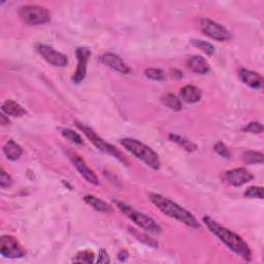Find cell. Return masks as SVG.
<instances>
[{"mask_svg":"<svg viewBox=\"0 0 264 264\" xmlns=\"http://www.w3.org/2000/svg\"><path fill=\"white\" fill-rule=\"evenodd\" d=\"M149 198L151 200V203L167 217L178 220L181 223L189 226L191 228L194 229L200 228L198 221L192 213L189 211L184 209L183 207H181L180 205H178L177 203H174V201H172L171 199L157 193H150Z\"/></svg>","mask_w":264,"mask_h":264,"instance_id":"cell-2","label":"cell"},{"mask_svg":"<svg viewBox=\"0 0 264 264\" xmlns=\"http://www.w3.org/2000/svg\"><path fill=\"white\" fill-rule=\"evenodd\" d=\"M200 29L207 36L218 42H227L231 39L230 32L223 25L208 18L200 20Z\"/></svg>","mask_w":264,"mask_h":264,"instance_id":"cell-7","label":"cell"},{"mask_svg":"<svg viewBox=\"0 0 264 264\" xmlns=\"http://www.w3.org/2000/svg\"><path fill=\"white\" fill-rule=\"evenodd\" d=\"M60 132L62 135L66 138V140H68L69 142H71L73 144L83 145V143H84L82 136L70 128H60Z\"/></svg>","mask_w":264,"mask_h":264,"instance_id":"cell-23","label":"cell"},{"mask_svg":"<svg viewBox=\"0 0 264 264\" xmlns=\"http://www.w3.org/2000/svg\"><path fill=\"white\" fill-rule=\"evenodd\" d=\"M263 159V153L256 151H248L243 154V161L246 164H262Z\"/></svg>","mask_w":264,"mask_h":264,"instance_id":"cell-21","label":"cell"},{"mask_svg":"<svg viewBox=\"0 0 264 264\" xmlns=\"http://www.w3.org/2000/svg\"><path fill=\"white\" fill-rule=\"evenodd\" d=\"M180 95L183 102L187 104H196L201 99L203 93H201V90L199 88L192 85H187L182 88L180 91Z\"/></svg>","mask_w":264,"mask_h":264,"instance_id":"cell-16","label":"cell"},{"mask_svg":"<svg viewBox=\"0 0 264 264\" xmlns=\"http://www.w3.org/2000/svg\"><path fill=\"white\" fill-rule=\"evenodd\" d=\"M131 233L134 234V236L136 238H138V241L140 242H143L144 244L150 246V247H152V248H156L158 247V243H156L153 238H151L150 236H148L147 234H144V233H141L140 231H137L135 229H131Z\"/></svg>","mask_w":264,"mask_h":264,"instance_id":"cell-27","label":"cell"},{"mask_svg":"<svg viewBox=\"0 0 264 264\" xmlns=\"http://www.w3.org/2000/svg\"><path fill=\"white\" fill-rule=\"evenodd\" d=\"M161 100H162V104L164 105L165 106H167L171 110L180 111L183 108L181 99L178 96H175L174 94H171V93L165 94L164 96L162 97Z\"/></svg>","mask_w":264,"mask_h":264,"instance_id":"cell-20","label":"cell"},{"mask_svg":"<svg viewBox=\"0 0 264 264\" xmlns=\"http://www.w3.org/2000/svg\"><path fill=\"white\" fill-rule=\"evenodd\" d=\"M145 75L153 81H163L165 79V72L158 68H147L145 69Z\"/></svg>","mask_w":264,"mask_h":264,"instance_id":"cell-25","label":"cell"},{"mask_svg":"<svg viewBox=\"0 0 264 264\" xmlns=\"http://www.w3.org/2000/svg\"><path fill=\"white\" fill-rule=\"evenodd\" d=\"M67 155H68L69 160L73 164V166L77 168V170L80 172V174L88 183L93 184V185L99 184L98 178H97V175L95 174V172L91 168H89V166L87 165V163L85 162V160L80 155H78L77 153H74V152H71V151L67 152Z\"/></svg>","mask_w":264,"mask_h":264,"instance_id":"cell-11","label":"cell"},{"mask_svg":"<svg viewBox=\"0 0 264 264\" xmlns=\"http://www.w3.org/2000/svg\"><path fill=\"white\" fill-rule=\"evenodd\" d=\"M75 125H77V127L88 137V140H89L99 151H102V152H104L106 154H108L112 157L117 158L120 162H122L123 164H125V165L129 164L128 160L125 158V156L120 152L119 150H117L112 145L106 143L104 138L100 137L92 128L88 127V126H86V125L79 123V122L75 123Z\"/></svg>","mask_w":264,"mask_h":264,"instance_id":"cell-5","label":"cell"},{"mask_svg":"<svg viewBox=\"0 0 264 264\" xmlns=\"http://www.w3.org/2000/svg\"><path fill=\"white\" fill-rule=\"evenodd\" d=\"M245 196L248 198L263 199V187L251 186L245 191Z\"/></svg>","mask_w":264,"mask_h":264,"instance_id":"cell-28","label":"cell"},{"mask_svg":"<svg viewBox=\"0 0 264 264\" xmlns=\"http://www.w3.org/2000/svg\"><path fill=\"white\" fill-rule=\"evenodd\" d=\"M100 60H102L103 63L111 68L114 69L120 73H129L130 72V68L129 66L126 64V62H125L120 56L116 55V54H112V53H106L102 56V58H100Z\"/></svg>","mask_w":264,"mask_h":264,"instance_id":"cell-13","label":"cell"},{"mask_svg":"<svg viewBox=\"0 0 264 264\" xmlns=\"http://www.w3.org/2000/svg\"><path fill=\"white\" fill-rule=\"evenodd\" d=\"M1 109L5 115L15 117V118L23 117L25 114H26V110H25V108L20 104L14 102V100H11V99L5 100V102L2 104Z\"/></svg>","mask_w":264,"mask_h":264,"instance_id":"cell-17","label":"cell"},{"mask_svg":"<svg viewBox=\"0 0 264 264\" xmlns=\"http://www.w3.org/2000/svg\"><path fill=\"white\" fill-rule=\"evenodd\" d=\"M97 262H98V263H108V262H109L108 255H107V253L106 252L105 250H100V251H99Z\"/></svg>","mask_w":264,"mask_h":264,"instance_id":"cell-32","label":"cell"},{"mask_svg":"<svg viewBox=\"0 0 264 264\" xmlns=\"http://www.w3.org/2000/svg\"><path fill=\"white\" fill-rule=\"evenodd\" d=\"M94 258H95V255L92 251L85 250V251H81V252H79L77 255H75V257L73 258V261L80 262V263H93Z\"/></svg>","mask_w":264,"mask_h":264,"instance_id":"cell-24","label":"cell"},{"mask_svg":"<svg viewBox=\"0 0 264 264\" xmlns=\"http://www.w3.org/2000/svg\"><path fill=\"white\" fill-rule=\"evenodd\" d=\"M18 15L20 19L27 25H44L51 22V12L44 6L40 5H24L21 6Z\"/></svg>","mask_w":264,"mask_h":264,"instance_id":"cell-6","label":"cell"},{"mask_svg":"<svg viewBox=\"0 0 264 264\" xmlns=\"http://www.w3.org/2000/svg\"><path fill=\"white\" fill-rule=\"evenodd\" d=\"M238 73H240V79L247 86L253 88V89H261L262 88L263 79L259 73L247 68H241Z\"/></svg>","mask_w":264,"mask_h":264,"instance_id":"cell-14","label":"cell"},{"mask_svg":"<svg viewBox=\"0 0 264 264\" xmlns=\"http://www.w3.org/2000/svg\"><path fill=\"white\" fill-rule=\"evenodd\" d=\"M253 179H254V175L245 167L234 168L228 171H225L222 175V181L224 183L234 186V187L243 186L251 182Z\"/></svg>","mask_w":264,"mask_h":264,"instance_id":"cell-9","label":"cell"},{"mask_svg":"<svg viewBox=\"0 0 264 264\" xmlns=\"http://www.w3.org/2000/svg\"><path fill=\"white\" fill-rule=\"evenodd\" d=\"M115 203L117 204L119 210L122 212H124L126 217L129 218L134 224H136L138 227H141L142 229L154 234H159L161 232V227L156 223V221L151 217L147 216L146 213L134 210L131 206L124 203V201L117 200Z\"/></svg>","mask_w":264,"mask_h":264,"instance_id":"cell-4","label":"cell"},{"mask_svg":"<svg viewBox=\"0 0 264 264\" xmlns=\"http://www.w3.org/2000/svg\"><path fill=\"white\" fill-rule=\"evenodd\" d=\"M169 138L174 142L177 143L178 145H180L181 147H183L186 151H188V152H194V151H196L197 147L195 144H193L191 141L187 140V138L181 136V135H178V134H169Z\"/></svg>","mask_w":264,"mask_h":264,"instance_id":"cell-22","label":"cell"},{"mask_svg":"<svg viewBox=\"0 0 264 264\" xmlns=\"http://www.w3.org/2000/svg\"><path fill=\"white\" fill-rule=\"evenodd\" d=\"M213 150L216 151V153L219 154L221 157H224V158H229L231 156V153L230 151L228 150V148L226 147V145L222 142H218L215 147H213Z\"/></svg>","mask_w":264,"mask_h":264,"instance_id":"cell-30","label":"cell"},{"mask_svg":"<svg viewBox=\"0 0 264 264\" xmlns=\"http://www.w3.org/2000/svg\"><path fill=\"white\" fill-rule=\"evenodd\" d=\"M37 52L48 62L57 67H64L67 64V57L61 52H58L54 48L47 45H39L37 46Z\"/></svg>","mask_w":264,"mask_h":264,"instance_id":"cell-10","label":"cell"},{"mask_svg":"<svg viewBox=\"0 0 264 264\" xmlns=\"http://www.w3.org/2000/svg\"><path fill=\"white\" fill-rule=\"evenodd\" d=\"M3 153L8 160H19L23 154L22 147L14 141H8L3 147Z\"/></svg>","mask_w":264,"mask_h":264,"instance_id":"cell-19","label":"cell"},{"mask_svg":"<svg viewBox=\"0 0 264 264\" xmlns=\"http://www.w3.org/2000/svg\"><path fill=\"white\" fill-rule=\"evenodd\" d=\"M75 56H77L78 59V67L77 70L74 71L71 80L74 84H80L86 78L87 64L91 56V52L87 48H79L75 51Z\"/></svg>","mask_w":264,"mask_h":264,"instance_id":"cell-12","label":"cell"},{"mask_svg":"<svg viewBox=\"0 0 264 264\" xmlns=\"http://www.w3.org/2000/svg\"><path fill=\"white\" fill-rule=\"evenodd\" d=\"M84 200L88 206H90L91 208H93L94 210H96L98 211H102V212H111L112 211L111 207L107 203H106L105 200L100 199L94 195H86L84 197Z\"/></svg>","mask_w":264,"mask_h":264,"instance_id":"cell-18","label":"cell"},{"mask_svg":"<svg viewBox=\"0 0 264 264\" xmlns=\"http://www.w3.org/2000/svg\"><path fill=\"white\" fill-rule=\"evenodd\" d=\"M244 132H249V133H253V134H260L263 132V126L262 124L259 122H251L247 124L246 126L242 128Z\"/></svg>","mask_w":264,"mask_h":264,"instance_id":"cell-29","label":"cell"},{"mask_svg":"<svg viewBox=\"0 0 264 264\" xmlns=\"http://www.w3.org/2000/svg\"><path fill=\"white\" fill-rule=\"evenodd\" d=\"M0 254L5 258L18 259L26 255V251L21 246L16 237L3 235L0 238Z\"/></svg>","mask_w":264,"mask_h":264,"instance_id":"cell-8","label":"cell"},{"mask_svg":"<svg viewBox=\"0 0 264 264\" xmlns=\"http://www.w3.org/2000/svg\"><path fill=\"white\" fill-rule=\"evenodd\" d=\"M187 66L191 71L197 74H206L210 71L208 61L201 56H192L187 60Z\"/></svg>","mask_w":264,"mask_h":264,"instance_id":"cell-15","label":"cell"},{"mask_svg":"<svg viewBox=\"0 0 264 264\" xmlns=\"http://www.w3.org/2000/svg\"><path fill=\"white\" fill-rule=\"evenodd\" d=\"M128 256H129L128 252H127V251H125V250H122L121 252L118 254V258H119L120 261H125L128 258Z\"/></svg>","mask_w":264,"mask_h":264,"instance_id":"cell-33","label":"cell"},{"mask_svg":"<svg viewBox=\"0 0 264 264\" xmlns=\"http://www.w3.org/2000/svg\"><path fill=\"white\" fill-rule=\"evenodd\" d=\"M1 124L3 125V126H5V125H8L9 124V120H8V118L5 117L4 114H1Z\"/></svg>","mask_w":264,"mask_h":264,"instance_id":"cell-34","label":"cell"},{"mask_svg":"<svg viewBox=\"0 0 264 264\" xmlns=\"http://www.w3.org/2000/svg\"><path fill=\"white\" fill-rule=\"evenodd\" d=\"M120 144L137 159L145 162L149 167L155 170L161 167L159 155L144 143L135 140V138H123V140H120Z\"/></svg>","mask_w":264,"mask_h":264,"instance_id":"cell-3","label":"cell"},{"mask_svg":"<svg viewBox=\"0 0 264 264\" xmlns=\"http://www.w3.org/2000/svg\"><path fill=\"white\" fill-rule=\"evenodd\" d=\"M191 43L194 47L201 50V51L206 53L207 55H212L213 52H215V48H213V46L208 42L201 41V40H193Z\"/></svg>","mask_w":264,"mask_h":264,"instance_id":"cell-26","label":"cell"},{"mask_svg":"<svg viewBox=\"0 0 264 264\" xmlns=\"http://www.w3.org/2000/svg\"><path fill=\"white\" fill-rule=\"evenodd\" d=\"M11 185L12 179L10 178V175L4 169H1V172H0V186H1V188H8Z\"/></svg>","mask_w":264,"mask_h":264,"instance_id":"cell-31","label":"cell"},{"mask_svg":"<svg viewBox=\"0 0 264 264\" xmlns=\"http://www.w3.org/2000/svg\"><path fill=\"white\" fill-rule=\"evenodd\" d=\"M203 221L208 229L213 235H216L224 245L227 246L232 252L242 257L245 261H251V259H252V252H251L249 245L242 236L224 227V226L209 216H205L203 218Z\"/></svg>","mask_w":264,"mask_h":264,"instance_id":"cell-1","label":"cell"}]
</instances>
